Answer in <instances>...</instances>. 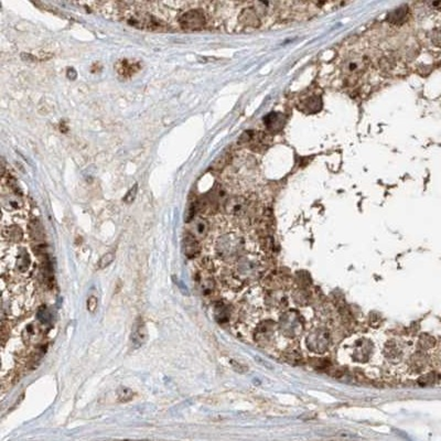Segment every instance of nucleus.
<instances>
[{"instance_id": "nucleus-12", "label": "nucleus", "mask_w": 441, "mask_h": 441, "mask_svg": "<svg viewBox=\"0 0 441 441\" xmlns=\"http://www.w3.org/2000/svg\"><path fill=\"white\" fill-rule=\"evenodd\" d=\"M147 340V329L143 320L136 321L132 332V341L136 346H142Z\"/></svg>"}, {"instance_id": "nucleus-5", "label": "nucleus", "mask_w": 441, "mask_h": 441, "mask_svg": "<svg viewBox=\"0 0 441 441\" xmlns=\"http://www.w3.org/2000/svg\"><path fill=\"white\" fill-rule=\"evenodd\" d=\"M330 345V334L325 329H315L307 336V347L314 353H323Z\"/></svg>"}, {"instance_id": "nucleus-1", "label": "nucleus", "mask_w": 441, "mask_h": 441, "mask_svg": "<svg viewBox=\"0 0 441 441\" xmlns=\"http://www.w3.org/2000/svg\"><path fill=\"white\" fill-rule=\"evenodd\" d=\"M339 361L345 365L372 366L383 363L382 344L367 334L350 336L339 350Z\"/></svg>"}, {"instance_id": "nucleus-22", "label": "nucleus", "mask_w": 441, "mask_h": 441, "mask_svg": "<svg viewBox=\"0 0 441 441\" xmlns=\"http://www.w3.org/2000/svg\"><path fill=\"white\" fill-rule=\"evenodd\" d=\"M134 395H135L134 392L126 387H121V388H118V391H117V397L121 402L132 401V399L134 398Z\"/></svg>"}, {"instance_id": "nucleus-14", "label": "nucleus", "mask_w": 441, "mask_h": 441, "mask_svg": "<svg viewBox=\"0 0 441 441\" xmlns=\"http://www.w3.org/2000/svg\"><path fill=\"white\" fill-rule=\"evenodd\" d=\"M265 125L272 132H278L285 126V117L280 113H272L265 117Z\"/></svg>"}, {"instance_id": "nucleus-18", "label": "nucleus", "mask_w": 441, "mask_h": 441, "mask_svg": "<svg viewBox=\"0 0 441 441\" xmlns=\"http://www.w3.org/2000/svg\"><path fill=\"white\" fill-rule=\"evenodd\" d=\"M240 20L243 24L247 27H257L259 24V20L253 9H245L240 15Z\"/></svg>"}, {"instance_id": "nucleus-2", "label": "nucleus", "mask_w": 441, "mask_h": 441, "mask_svg": "<svg viewBox=\"0 0 441 441\" xmlns=\"http://www.w3.org/2000/svg\"><path fill=\"white\" fill-rule=\"evenodd\" d=\"M409 354L407 344L403 340L392 339L382 344V360L396 372L403 371V366Z\"/></svg>"}, {"instance_id": "nucleus-11", "label": "nucleus", "mask_w": 441, "mask_h": 441, "mask_svg": "<svg viewBox=\"0 0 441 441\" xmlns=\"http://www.w3.org/2000/svg\"><path fill=\"white\" fill-rule=\"evenodd\" d=\"M139 69H140L139 62L132 61V60L118 61V63L116 64L117 73L124 77H129V76L134 75L135 73H136V72H138Z\"/></svg>"}, {"instance_id": "nucleus-19", "label": "nucleus", "mask_w": 441, "mask_h": 441, "mask_svg": "<svg viewBox=\"0 0 441 441\" xmlns=\"http://www.w3.org/2000/svg\"><path fill=\"white\" fill-rule=\"evenodd\" d=\"M199 287H200L202 294L210 295L214 292L215 284L213 282V279H212L211 277H201L200 283H199Z\"/></svg>"}, {"instance_id": "nucleus-30", "label": "nucleus", "mask_w": 441, "mask_h": 441, "mask_svg": "<svg viewBox=\"0 0 441 441\" xmlns=\"http://www.w3.org/2000/svg\"><path fill=\"white\" fill-rule=\"evenodd\" d=\"M66 75H67V77H69V79L75 80L76 79V71L74 69H69L67 70Z\"/></svg>"}, {"instance_id": "nucleus-23", "label": "nucleus", "mask_w": 441, "mask_h": 441, "mask_svg": "<svg viewBox=\"0 0 441 441\" xmlns=\"http://www.w3.org/2000/svg\"><path fill=\"white\" fill-rule=\"evenodd\" d=\"M114 259H115V255H114V253H106L105 255H103L101 257L100 262H98V264H97V268L104 269V268L108 267L114 262Z\"/></svg>"}, {"instance_id": "nucleus-13", "label": "nucleus", "mask_w": 441, "mask_h": 441, "mask_svg": "<svg viewBox=\"0 0 441 441\" xmlns=\"http://www.w3.org/2000/svg\"><path fill=\"white\" fill-rule=\"evenodd\" d=\"M209 231H210L209 222H207V220L200 217V219H196L193 222V224H192V230L190 233L196 238V240L200 241L206 237V235L209 234Z\"/></svg>"}, {"instance_id": "nucleus-24", "label": "nucleus", "mask_w": 441, "mask_h": 441, "mask_svg": "<svg viewBox=\"0 0 441 441\" xmlns=\"http://www.w3.org/2000/svg\"><path fill=\"white\" fill-rule=\"evenodd\" d=\"M405 17H406V9H403V7L397 8L395 11H393L390 14V21L394 23H399Z\"/></svg>"}, {"instance_id": "nucleus-27", "label": "nucleus", "mask_w": 441, "mask_h": 441, "mask_svg": "<svg viewBox=\"0 0 441 441\" xmlns=\"http://www.w3.org/2000/svg\"><path fill=\"white\" fill-rule=\"evenodd\" d=\"M137 191H138V184H135L133 188L127 192L125 198H124V202H126V203H133V201L137 195Z\"/></svg>"}, {"instance_id": "nucleus-21", "label": "nucleus", "mask_w": 441, "mask_h": 441, "mask_svg": "<svg viewBox=\"0 0 441 441\" xmlns=\"http://www.w3.org/2000/svg\"><path fill=\"white\" fill-rule=\"evenodd\" d=\"M214 314H215V319L217 321H226L228 315L226 305H224L223 303H217L214 308Z\"/></svg>"}, {"instance_id": "nucleus-25", "label": "nucleus", "mask_w": 441, "mask_h": 441, "mask_svg": "<svg viewBox=\"0 0 441 441\" xmlns=\"http://www.w3.org/2000/svg\"><path fill=\"white\" fill-rule=\"evenodd\" d=\"M37 316H38V320L40 321V322H42V323H49L50 321H51L50 311L46 309V308H44V307H42L38 311Z\"/></svg>"}, {"instance_id": "nucleus-16", "label": "nucleus", "mask_w": 441, "mask_h": 441, "mask_svg": "<svg viewBox=\"0 0 441 441\" xmlns=\"http://www.w3.org/2000/svg\"><path fill=\"white\" fill-rule=\"evenodd\" d=\"M18 194H8L2 196V205L4 209L12 212H18L23 207L22 200L17 196Z\"/></svg>"}, {"instance_id": "nucleus-28", "label": "nucleus", "mask_w": 441, "mask_h": 441, "mask_svg": "<svg viewBox=\"0 0 441 441\" xmlns=\"http://www.w3.org/2000/svg\"><path fill=\"white\" fill-rule=\"evenodd\" d=\"M98 307V300L95 297V295H91L90 298L87 299V310L90 311L91 313H94L96 309Z\"/></svg>"}, {"instance_id": "nucleus-20", "label": "nucleus", "mask_w": 441, "mask_h": 441, "mask_svg": "<svg viewBox=\"0 0 441 441\" xmlns=\"http://www.w3.org/2000/svg\"><path fill=\"white\" fill-rule=\"evenodd\" d=\"M29 228H30V234H31V236L33 237V240H37V241L42 240V237H43V228H42V226H41V224H40L38 221H32V222H31Z\"/></svg>"}, {"instance_id": "nucleus-9", "label": "nucleus", "mask_w": 441, "mask_h": 441, "mask_svg": "<svg viewBox=\"0 0 441 441\" xmlns=\"http://www.w3.org/2000/svg\"><path fill=\"white\" fill-rule=\"evenodd\" d=\"M13 267L15 272L19 274H25L31 267V257L28 251L24 247L18 248V251L15 252L14 261H13Z\"/></svg>"}, {"instance_id": "nucleus-6", "label": "nucleus", "mask_w": 441, "mask_h": 441, "mask_svg": "<svg viewBox=\"0 0 441 441\" xmlns=\"http://www.w3.org/2000/svg\"><path fill=\"white\" fill-rule=\"evenodd\" d=\"M127 22L132 24L133 27L140 29H148V30H158L164 27L162 20L154 18L153 15L148 13H136L133 14L128 18Z\"/></svg>"}, {"instance_id": "nucleus-10", "label": "nucleus", "mask_w": 441, "mask_h": 441, "mask_svg": "<svg viewBox=\"0 0 441 441\" xmlns=\"http://www.w3.org/2000/svg\"><path fill=\"white\" fill-rule=\"evenodd\" d=\"M183 248L185 256L192 259L199 256L201 253V246L199 241L191 234L190 232H186L184 238H183Z\"/></svg>"}, {"instance_id": "nucleus-8", "label": "nucleus", "mask_w": 441, "mask_h": 441, "mask_svg": "<svg viewBox=\"0 0 441 441\" xmlns=\"http://www.w3.org/2000/svg\"><path fill=\"white\" fill-rule=\"evenodd\" d=\"M367 62L363 56L354 55L347 59L343 66V72L349 76H357L366 69Z\"/></svg>"}, {"instance_id": "nucleus-26", "label": "nucleus", "mask_w": 441, "mask_h": 441, "mask_svg": "<svg viewBox=\"0 0 441 441\" xmlns=\"http://www.w3.org/2000/svg\"><path fill=\"white\" fill-rule=\"evenodd\" d=\"M198 204L199 203H196V202H192V203L188 206V210H186V213H185V221L186 222H191L192 220L194 219V215L196 213V211H198Z\"/></svg>"}, {"instance_id": "nucleus-15", "label": "nucleus", "mask_w": 441, "mask_h": 441, "mask_svg": "<svg viewBox=\"0 0 441 441\" xmlns=\"http://www.w3.org/2000/svg\"><path fill=\"white\" fill-rule=\"evenodd\" d=\"M2 237L12 243H19L23 240V231L17 225H8L3 227Z\"/></svg>"}, {"instance_id": "nucleus-29", "label": "nucleus", "mask_w": 441, "mask_h": 441, "mask_svg": "<svg viewBox=\"0 0 441 441\" xmlns=\"http://www.w3.org/2000/svg\"><path fill=\"white\" fill-rule=\"evenodd\" d=\"M21 58H22L24 61H27V62H34V61H37V59H35L33 55H31V54H29V53H22V54H21Z\"/></svg>"}, {"instance_id": "nucleus-4", "label": "nucleus", "mask_w": 441, "mask_h": 441, "mask_svg": "<svg viewBox=\"0 0 441 441\" xmlns=\"http://www.w3.org/2000/svg\"><path fill=\"white\" fill-rule=\"evenodd\" d=\"M178 23L186 30H201L206 25V15L201 8L189 9L180 15Z\"/></svg>"}, {"instance_id": "nucleus-7", "label": "nucleus", "mask_w": 441, "mask_h": 441, "mask_svg": "<svg viewBox=\"0 0 441 441\" xmlns=\"http://www.w3.org/2000/svg\"><path fill=\"white\" fill-rule=\"evenodd\" d=\"M226 213L233 216H244L248 211V201L243 196H234L225 202Z\"/></svg>"}, {"instance_id": "nucleus-3", "label": "nucleus", "mask_w": 441, "mask_h": 441, "mask_svg": "<svg viewBox=\"0 0 441 441\" xmlns=\"http://www.w3.org/2000/svg\"><path fill=\"white\" fill-rule=\"evenodd\" d=\"M216 256L224 262H234L243 257L244 241L236 234H225L219 237L215 244Z\"/></svg>"}, {"instance_id": "nucleus-17", "label": "nucleus", "mask_w": 441, "mask_h": 441, "mask_svg": "<svg viewBox=\"0 0 441 441\" xmlns=\"http://www.w3.org/2000/svg\"><path fill=\"white\" fill-rule=\"evenodd\" d=\"M39 335H40V329L35 323H29L22 332V338L25 343L28 344L35 342V340L39 338Z\"/></svg>"}]
</instances>
